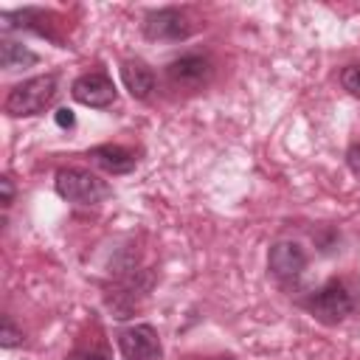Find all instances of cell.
Segmentation results:
<instances>
[{
    "label": "cell",
    "mask_w": 360,
    "mask_h": 360,
    "mask_svg": "<svg viewBox=\"0 0 360 360\" xmlns=\"http://www.w3.org/2000/svg\"><path fill=\"white\" fill-rule=\"evenodd\" d=\"M68 360H110V357H107V352H98V349H79Z\"/></svg>",
    "instance_id": "2e32d148"
},
{
    "label": "cell",
    "mask_w": 360,
    "mask_h": 360,
    "mask_svg": "<svg viewBox=\"0 0 360 360\" xmlns=\"http://www.w3.org/2000/svg\"><path fill=\"white\" fill-rule=\"evenodd\" d=\"M121 82L129 90L132 98H149V93L155 90V73L143 59H127L121 65Z\"/></svg>",
    "instance_id": "8fae6325"
},
{
    "label": "cell",
    "mask_w": 360,
    "mask_h": 360,
    "mask_svg": "<svg viewBox=\"0 0 360 360\" xmlns=\"http://www.w3.org/2000/svg\"><path fill=\"white\" fill-rule=\"evenodd\" d=\"M0 346H3V349L22 346V329H17V326H14L11 315H3V326H0Z\"/></svg>",
    "instance_id": "4fadbf2b"
},
{
    "label": "cell",
    "mask_w": 360,
    "mask_h": 360,
    "mask_svg": "<svg viewBox=\"0 0 360 360\" xmlns=\"http://www.w3.org/2000/svg\"><path fill=\"white\" fill-rule=\"evenodd\" d=\"M118 349L124 360H163V346L152 323H135L121 329Z\"/></svg>",
    "instance_id": "5b68a950"
},
{
    "label": "cell",
    "mask_w": 360,
    "mask_h": 360,
    "mask_svg": "<svg viewBox=\"0 0 360 360\" xmlns=\"http://www.w3.org/2000/svg\"><path fill=\"white\" fill-rule=\"evenodd\" d=\"M267 267L276 278L281 281H295L304 267H307V250L292 242V239H281L276 245H270V253H267Z\"/></svg>",
    "instance_id": "ba28073f"
},
{
    "label": "cell",
    "mask_w": 360,
    "mask_h": 360,
    "mask_svg": "<svg viewBox=\"0 0 360 360\" xmlns=\"http://www.w3.org/2000/svg\"><path fill=\"white\" fill-rule=\"evenodd\" d=\"M87 160L110 174H129L138 163L135 152L121 146V143H101V146H93L87 149Z\"/></svg>",
    "instance_id": "30bf717a"
},
{
    "label": "cell",
    "mask_w": 360,
    "mask_h": 360,
    "mask_svg": "<svg viewBox=\"0 0 360 360\" xmlns=\"http://www.w3.org/2000/svg\"><path fill=\"white\" fill-rule=\"evenodd\" d=\"M143 37L152 42H183L191 37V25L180 8L166 6L143 17Z\"/></svg>",
    "instance_id": "277c9868"
},
{
    "label": "cell",
    "mask_w": 360,
    "mask_h": 360,
    "mask_svg": "<svg viewBox=\"0 0 360 360\" xmlns=\"http://www.w3.org/2000/svg\"><path fill=\"white\" fill-rule=\"evenodd\" d=\"M307 309H309V315H315V321L332 326V323H340L343 318L352 315L354 301H352V292L346 290V284L332 278L307 298Z\"/></svg>",
    "instance_id": "3957f363"
},
{
    "label": "cell",
    "mask_w": 360,
    "mask_h": 360,
    "mask_svg": "<svg viewBox=\"0 0 360 360\" xmlns=\"http://www.w3.org/2000/svg\"><path fill=\"white\" fill-rule=\"evenodd\" d=\"M6 20V28H17V31H31L37 37H45L51 42H62L59 34L53 31V25L59 22V17L53 11H45V8H17V11H6L3 14Z\"/></svg>",
    "instance_id": "9c48e42d"
},
{
    "label": "cell",
    "mask_w": 360,
    "mask_h": 360,
    "mask_svg": "<svg viewBox=\"0 0 360 360\" xmlns=\"http://www.w3.org/2000/svg\"><path fill=\"white\" fill-rule=\"evenodd\" d=\"M0 194H3V197H0L3 208H8V205L14 202V180H11L8 174H3V177H0Z\"/></svg>",
    "instance_id": "9a60e30c"
},
{
    "label": "cell",
    "mask_w": 360,
    "mask_h": 360,
    "mask_svg": "<svg viewBox=\"0 0 360 360\" xmlns=\"http://www.w3.org/2000/svg\"><path fill=\"white\" fill-rule=\"evenodd\" d=\"M56 194L68 202H76V205H98L101 200H107L112 194L110 183L101 180L98 174L87 172V169H79V166H65L56 172Z\"/></svg>",
    "instance_id": "7a4b0ae2"
},
{
    "label": "cell",
    "mask_w": 360,
    "mask_h": 360,
    "mask_svg": "<svg viewBox=\"0 0 360 360\" xmlns=\"http://www.w3.org/2000/svg\"><path fill=\"white\" fill-rule=\"evenodd\" d=\"M166 76L177 90H200L211 79V62L202 53H183L166 65Z\"/></svg>",
    "instance_id": "52a82bcc"
},
{
    "label": "cell",
    "mask_w": 360,
    "mask_h": 360,
    "mask_svg": "<svg viewBox=\"0 0 360 360\" xmlns=\"http://www.w3.org/2000/svg\"><path fill=\"white\" fill-rule=\"evenodd\" d=\"M340 84H343L346 93H352L354 98H360V62L343 68V73H340Z\"/></svg>",
    "instance_id": "5bb4252c"
},
{
    "label": "cell",
    "mask_w": 360,
    "mask_h": 360,
    "mask_svg": "<svg viewBox=\"0 0 360 360\" xmlns=\"http://www.w3.org/2000/svg\"><path fill=\"white\" fill-rule=\"evenodd\" d=\"M37 62H39V56L28 45H22L17 39H8V37L0 39V65H3V70H22V68H31Z\"/></svg>",
    "instance_id": "7c38bea8"
},
{
    "label": "cell",
    "mask_w": 360,
    "mask_h": 360,
    "mask_svg": "<svg viewBox=\"0 0 360 360\" xmlns=\"http://www.w3.org/2000/svg\"><path fill=\"white\" fill-rule=\"evenodd\" d=\"M53 118H56V124H59L62 129H70V127L76 124V115H73V110H68V107H59Z\"/></svg>",
    "instance_id": "e0dca14e"
},
{
    "label": "cell",
    "mask_w": 360,
    "mask_h": 360,
    "mask_svg": "<svg viewBox=\"0 0 360 360\" xmlns=\"http://www.w3.org/2000/svg\"><path fill=\"white\" fill-rule=\"evenodd\" d=\"M59 93V82L53 73H42V76H31L20 84H14L6 96V112L14 118H28V115H39L45 112L53 98Z\"/></svg>",
    "instance_id": "6da1fadb"
},
{
    "label": "cell",
    "mask_w": 360,
    "mask_h": 360,
    "mask_svg": "<svg viewBox=\"0 0 360 360\" xmlns=\"http://www.w3.org/2000/svg\"><path fill=\"white\" fill-rule=\"evenodd\" d=\"M70 96L84 104V107H93V110H104L115 101L118 90L112 84V79L101 70H90V73H82L73 84H70Z\"/></svg>",
    "instance_id": "8992f818"
},
{
    "label": "cell",
    "mask_w": 360,
    "mask_h": 360,
    "mask_svg": "<svg viewBox=\"0 0 360 360\" xmlns=\"http://www.w3.org/2000/svg\"><path fill=\"white\" fill-rule=\"evenodd\" d=\"M346 163H349V169L360 177V143H352V146H349V152H346Z\"/></svg>",
    "instance_id": "ac0fdd59"
}]
</instances>
